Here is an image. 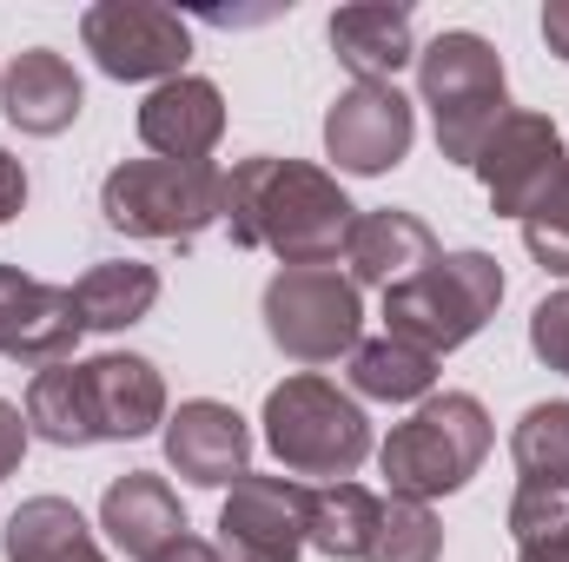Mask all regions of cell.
Returning a JSON list of instances; mask_svg holds the SVG:
<instances>
[{
	"label": "cell",
	"mask_w": 569,
	"mask_h": 562,
	"mask_svg": "<svg viewBox=\"0 0 569 562\" xmlns=\"http://www.w3.org/2000/svg\"><path fill=\"white\" fill-rule=\"evenodd\" d=\"M226 212V172L212 159H127L107 179V225L140 239H199Z\"/></svg>",
	"instance_id": "obj_3"
},
{
	"label": "cell",
	"mask_w": 569,
	"mask_h": 562,
	"mask_svg": "<svg viewBox=\"0 0 569 562\" xmlns=\"http://www.w3.org/2000/svg\"><path fill=\"white\" fill-rule=\"evenodd\" d=\"M543 33H550V47H557V53L569 60V0H563V7H550V13H543Z\"/></svg>",
	"instance_id": "obj_32"
},
{
	"label": "cell",
	"mask_w": 569,
	"mask_h": 562,
	"mask_svg": "<svg viewBox=\"0 0 569 562\" xmlns=\"http://www.w3.org/2000/svg\"><path fill=\"white\" fill-rule=\"evenodd\" d=\"M483 450H490V418H483V404L450 391V398H430L411 423L391 430V443H385V476H391L398 496L425 503V496H443V490L470 483V470L483 463Z\"/></svg>",
	"instance_id": "obj_6"
},
{
	"label": "cell",
	"mask_w": 569,
	"mask_h": 562,
	"mask_svg": "<svg viewBox=\"0 0 569 562\" xmlns=\"http://www.w3.org/2000/svg\"><path fill=\"white\" fill-rule=\"evenodd\" d=\"M166 456H172V470L192 476V483H239V476H246V456H252L246 418L226 411V404H212V398H199V404H186V411L172 418Z\"/></svg>",
	"instance_id": "obj_13"
},
{
	"label": "cell",
	"mask_w": 569,
	"mask_h": 562,
	"mask_svg": "<svg viewBox=\"0 0 569 562\" xmlns=\"http://www.w3.org/2000/svg\"><path fill=\"white\" fill-rule=\"evenodd\" d=\"M437 358L418 351V344H405V338H371V344H358L351 351V384L365 391V398H391V404H405V398H425L430 391V371Z\"/></svg>",
	"instance_id": "obj_23"
},
{
	"label": "cell",
	"mask_w": 569,
	"mask_h": 562,
	"mask_svg": "<svg viewBox=\"0 0 569 562\" xmlns=\"http://www.w3.org/2000/svg\"><path fill=\"white\" fill-rule=\"evenodd\" d=\"M20 450H27V423H20L13 404H0V476L20 463Z\"/></svg>",
	"instance_id": "obj_29"
},
{
	"label": "cell",
	"mask_w": 569,
	"mask_h": 562,
	"mask_svg": "<svg viewBox=\"0 0 569 562\" xmlns=\"http://www.w3.org/2000/svg\"><path fill=\"white\" fill-rule=\"evenodd\" d=\"M530 344H537V358H543L550 371H563L569 378V291L537 304V318H530Z\"/></svg>",
	"instance_id": "obj_28"
},
{
	"label": "cell",
	"mask_w": 569,
	"mask_h": 562,
	"mask_svg": "<svg viewBox=\"0 0 569 562\" xmlns=\"http://www.w3.org/2000/svg\"><path fill=\"white\" fill-rule=\"evenodd\" d=\"M159 562H226V556H219V550H206L199 536H179V543H172Z\"/></svg>",
	"instance_id": "obj_31"
},
{
	"label": "cell",
	"mask_w": 569,
	"mask_h": 562,
	"mask_svg": "<svg viewBox=\"0 0 569 562\" xmlns=\"http://www.w3.org/2000/svg\"><path fill=\"white\" fill-rule=\"evenodd\" d=\"M266 443L298 476H351L371 450V423L351 398H338L325 378H291L266 398Z\"/></svg>",
	"instance_id": "obj_5"
},
{
	"label": "cell",
	"mask_w": 569,
	"mask_h": 562,
	"mask_svg": "<svg viewBox=\"0 0 569 562\" xmlns=\"http://www.w3.org/2000/svg\"><path fill=\"white\" fill-rule=\"evenodd\" d=\"M152 298H159V272L133 265V259H113V265H93L73 284V318H80V331H120V324L152 311Z\"/></svg>",
	"instance_id": "obj_20"
},
{
	"label": "cell",
	"mask_w": 569,
	"mask_h": 562,
	"mask_svg": "<svg viewBox=\"0 0 569 562\" xmlns=\"http://www.w3.org/2000/svg\"><path fill=\"white\" fill-rule=\"evenodd\" d=\"M27 423L47 436V443H93L100 430H93V404H87V371L73 364H53V371H40L33 378V391H27Z\"/></svg>",
	"instance_id": "obj_24"
},
{
	"label": "cell",
	"mask_w": 569,
	"mask_h": 562,
	"mask_svg": "<svg viewBox=\"0 0 569 562\" xmlns=\"http://www.w3.org/2000/svg\"><path fill=\"white\" fill-rule=\"evenodd\" d=\"M226 219L239 245H272L284 265H331V252L351 239L345 192L291 159H246L226 179Z\"/></svg>",
	"instance_id": "obj_1"
},
{
	"label": "cell",
	"mask_w": 569,
	"mask_h": 562,
	"mask_svg": "<svg viewBox=\"0 0 569 562\" xmlns=\"http://www.w3.org/2000/svg\"><path fill=\"white\" fill-rule=\"evenodd\" d=\"M80 318H73V291L40 279H20L0 265V358L20 364H53L60 351H73Z\"/></svg>",
	"instance_id": "obj_12"
},
{
	"label": "cell",
	"mask_w": 569,
	"mask_h": 562,
	"mask_svg": "<svg viewBox=\"0 0 569 562\" xmlns=\"http://www.w3.org/2000/svg\"><path fill=\"white\" fill-rule=\"evenodd\" d=\"M437 550H443V536H437L425 503L391 496L385 516H378V536H371V556L365 562H437Z\"/></svg>",
	"instance_id": "obj_26"
},
{
	"label": "cell",
	"mask_w": 569,
	"mask_h": 562,
	"mask_svg": "<svg viewBox=\"0 0 569 562\" xmlns=\"http://www.w3.org/2000/svg\"><path fill=\"white\" fill-rule=\"evenodd\" d=\"M411 133H418L411 100L391 80L385 87H351L331 107V120H325V145H331V159L345 172H385V165H398L411 152Z\"/></svg>",
	"instance_id": "obj_10"
},
{
	"label": "cell",
	"mask_w": 569,
	"mask_h": 562,
	"mask_svg": "<svg viewBox=\"0 0 569 562\" xmlns=\"http://www.w3.org/2000/svg\"><path fill=\"white\" fill-rule=\"evenodd\" d=\"M563 140H557V127L550 120H537V113H510L490 145L477 152V172H483V185H490V199H497V212H510V219H530L543 199H550V185L563 179Z\"/></svg>",
	"instance_id": "obj_9"
},
{
	"label": "cell",
	"mask_w": 569,
	"mask_h": 562,
	"mask_svg": "<svg viewBox=\"0 0 569 562\" xmlns=\"http://www.w3.org/2000/svg\"><path fill=\"white\" fill-rule=\"evenodd\" d=\"M73 113H80V73L47 47L20 53L7 73V120L20 133H60Z\"/></svg>",
	"instance_id": "obj_19"
},
{
	"label": "cell",
	"mask_w": 569,
	"mask_h": 562,
	"mask_svg": "<svg viewBox=\"0 0 569 562\" xmlns=\"http://www.w3.org/2000/svg\"><path fill=\"white\" fill-rule=\"evenodd\" d=\"M503 298V272L497 259L483 252H450L437 259L430 272H418L411 284L385 291V318H391V338L418 344V351H457Z\"/></svg>",
	"instance_id": "obj_4"
},
{
	"label": "cell",
	"mask_w": 569,
	"mask_h": 562,
	"mask_svg": "<svg viewBox=\"0 0 569 562\" xmlns=\"http://www.w3.org/2000/svg\"><path fill=\"white\" fill-rule=\"evenodd\" d=\"M80 371H87V404H93L100 436H146L159 423L166 391H159V371L146 358H93Z\"/></svg>",
	"instance_id": "obj_16"
},
{
	"label": "cell",
	"mask_w": 569,
	"mask_h": 562,
	"mask_svg": "<svg viewBox=\"0 0 569 562\" xmlns=\"http://www.w3.org/2000/svg\"><path fill=\"white\" fill-rule=\"evenodd\" d=\"M20 199H27V172L0 152V219H7V212H20Z\"/></svg>",
	"instance_id": "obj_30"
},
{
	"label": "cell",
	"mask_w": 569,
	"mask_h": 562,
	"mask_svg": "<svg viewBox=\"0 0 569 562\" xmlns=\"http://www.w3.org/2000/svg\"><path fill=\"white\" fill-rule=\"evenodd\" d=\"M345 252H351L358 279L385 284V291H398V284H411L418 272L437 265V239H430L425 219H411V212H371V219H358L351 239H345Z\"/></svg>",
	"instance_id": "obj_15"
},
{
	"label": "cell",
	"mask_w": 569,
	"mask_h": 562,
	"mask_svg": "<svg viewBox=\"0 0 569 562\" xmlns=\"http://www.w3.org/2000/svg\"><path fill=\"white\" fill-rule=\"evenodd\" d=\"M418 73H425V100H430V113H437L443 159L477 165V152L490 145V133L510 120L503 60L477 33H443V40H430L425 53H418Z\"/></svg>",
	"instance_id": "obj_2"
},
{
	"label": "cell",
	"mask_w": 569,
	"mask_h": 562,
	"mask_svg": "<svg viewBox=\"0 0 569 562\" xmlns=\"http://www.w3.org/2000/svg\"><path fill=\"white\" fill-rule=\"evenodd\" d=\"M87 47L100 53V67L113 80H152V73H179L186 60V27L166 7H93L87 13Z\"/></svg>",
	"instance_id": "obj_11"
},
{
	"label": "cell",
	"mask_w": 569,
	"mask_h": 562,
	"mask_svg": "<svg viewBox=\"0 0 569 562\" xmlns=\"http://www.w3.org/2000/svg\"><path fill=\"white\" fill-rule=\"evenodd\" d=\"M100 516H107L113 543L133 562H159L179 536H186V510H179V496H172L159 476H127V483H113Z\"/></svg>",
	"instance_id": "obj_17"
},
{
	"label": "cell",
	"mask_w": 569,
	"mask_h": 562,
	"mask_svg": "<svg viewBox=\"0 0 569 562\" xmlns=\"http://www.w3.org/2000/svg\"><path fill=\"white\" fill-rule=\"evenodd\" d=\"M219 543L232 562H291L311 543V490L284 476H239L219 510Z\"/></svg>",
	"instance_id": "obj_8"
},
{
	"label": "cell",
	"mask_w": 569,
	"mask_h": 562,
	"mask_svg": "<svg viewBox=\"0 0 569 562\" xmlns=\"http://www.w3.org/2000/svg\"><path fill=\"white\" fill-rule=\"evenodd\" d=\"M523 239L543 259V272H569V165H563V179L550 185V199L523 219Z\"/></svg>",
	"instance_id": "obj_27"
},
{
	"label": "cell",
	"mask_w": 569,
	"mask_h": 562,
	"mask_svg": "<svg viewBox=\"0 0 569 562\" xmlns=\"http://www.w3.org/2000/svg\"><path fill=\"white\" fill-rule=\"evenodd\" d=\"M226 133V107L212 80H166L152 100L140 107V140L166 159H206Z\"/></svg>",
	"instance_id": "obj_14"
},
{
	"label": "cell",
	"mask_w": 569,
	"mask_h": 562,
	"mask_svg": "<svg viewBox=\"0 0 569 562\" xmlns=\"http://www.w3.org/2000/svg\"><path fill=\"white\" fill-rule=\"evenodd\" d=\"M378 516L385 503L358 483H331V490H311V550L338 562H365L371 556V536H378Z\"/></svg>",
	"instance_id": "obj_22"
},
{
	"label": "cell",
	"mask_w": 569,
	"mask_h": 562,
	"mask_svg": "<svg viewBox=\"0 0 569 562\" xmlns=\"http://www.w3.org/2000/svg\"><path fill=\"white\" fill-rule=\"evenodd\" d=\"M331 47L358 73V87H385L411 60V13L405 7H345L331 20Z\"/></svg>",
	"instance_id": "obj_18"
},
{
	"label": "cell",
	"mask_w": 569,
	"mask_h": 562,
	"mask_svg": "<svg viewBox=\"0 0 569 562\" xmlns=\"http://www.w3.org/2000/svg\"><path fill=\"white\" fill-rule=\"evenodd\" d=\"M266 324L298 364H325L358 344V291L331 265H284L266 291Z\"/></svg>",
	"instance_id": "obj_7"
},
{
	"label": "cell",
	"mask_w": 569,
	"mask_h": 562,
	"mask_svg": "<svg viewBox=\"0 0 569 562\" xmlns=\"http://www.w3.org/2000/svg\"><path fill=\"white\" fill-rule=\"evenodd\" d=\"M517 463H523V483H543V490H569V404H537L530 418L517 423Z\"/></svg>",
	"instance_id": "obj_25"
},
{
	"label": "cell",
	"mask_w": 569,
	"mask_h": 562,
	"mask_svg": "<svg viewBox=\"0 0 569 562\" xmlns=\"http://www.w3.org/2000/svg\"><path fill=\"white\" fill-rule=\"evenodd\" d=\"M7 562H100V550H93L73 503L40 496L7 523Z\"/></svg>",
	"instance_id": "obj_21"
}]
</instances>
